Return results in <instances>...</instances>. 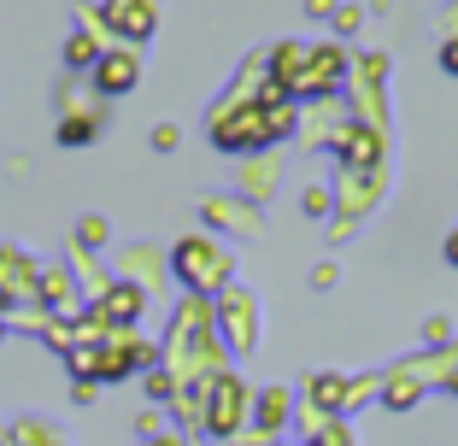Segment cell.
I'll return each instance as SVG.
<instances>
[{"instance_id": "6", "label": "cell", "mask_w": 458, "mask_h": 446, "mask_svg": "<svg viewBox=\"0 0 458 446\" xmlns=\"http://www.w3.org/2000/svg\"><path fill=\"white\" fill-rule=\"evenodd\" d=\"M311 446H341V434H329V441H311Z\"/></svg>"}, {"instance_id": "5", "label": "cell", "mask_w": 458, "mask_h": 446, "mask_svg": "<svg viewBox=\"0 0 458 446\" xmlns=\"http://www.w3.org/2000/svg\"><path fill=\"white\" fill-rule=\"evenodd\" d=\"M59 141H65V147H82V141H95V118H89V123H82V118L59 123Z\"/></svg>"}, {"instance_id": "7", "label": "cell", "mask_w": 458, "mask_h": 446, "mask_svg": "<svg viewBox=\"0 0 458 446\" xmlns=\"http://www.w3.org/2000/svg\"><path fill=\"white\" fill-rule=\"evenodd\" d=\"M153 446H182V441H153Z\"/></svg>"}, {"instance_id": "2", "label": "cell", "mask_w": 458, "mask_h": 446, "mask_svg": "<svg viewBox=\"0 0 458 446\" xmlns=\"http://www.w3.org/2000/svg\"><path fill=\"white\" fill-rule=\"evenodd\" d=\"M112 18H118V29H123V36H148V29H153L148 0H112Z\"/></svg>"}, {"instance_id": "1", "label": "cell", "mask_w": 458, "mask_h": 446, "mask_svg": "<svg viewBox=\"0 0 458 446\" xmlns=\"http://www.w3.org/2000/svg\"><path fill=\"white\" fill-rule=\"evenodd\" d=\"M135 77H141V65H135V54H106L95 71L100 95H123V88H135Z\"/></svg>"}, {"instance_id": "3", "label": "cell", "mask_w": 458, "mask_h": 446, "mask_svg": "<svg viewBox=\"0 0 458 446\" xmlns=\"http://www.w3.org/2000/svg\"><path fill=\"white\" fill-rule=\"evenodd\" d=\"M217 400H224V406L212 411V429H229V423L242 417V382H224V388H217Z\"/></svg>"}, {"instance_id": "4", "label": "cell", "mask_w": 458, "mask_h": 446, "mask_svg": "<svg viewBox=\"0 0 458 446\" xmlns=\"http://www.w3.org/2000/svg\"><path fill=\"white\" fill-rule=\"evenodd\" d=\"M135 311H141V294H130V288H112L106 294V317L112 324H130Z\"/></svg>"}]
</instances>
